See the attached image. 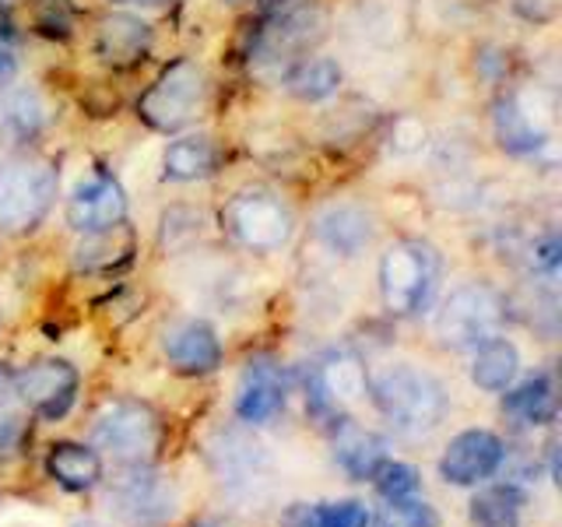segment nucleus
I'll return each mask as SVG.
<instances>
[{
    "instance_id": "18",
    "label": "nucleus",
    "mask_w": 562,
    "mask_h": 527,
    "mask_svg": "<svg viewBox=\"0 0 562 527\" xmlns=\"http://www.w3.org/2000/svg\"><path fill=\"white\" fill-rule=\"evenodd\" d=\"M137 254V233L134 225L120 222L113 228H102V233H88L81 236L78 250H75V268L81 274H120Z\"/></svg>"
},
{
    "instance_id": "3",
    "label": "nucleus",
    "mask_w": 562,
    "mask_h": 527,
    "mask_svg": "<svg viewBox=\"0 0 562 527\" xmlns=\"http://www.w3.org/2000/svg\"><path fill=\"white\" fill-rule=\"evenodd\" d=\"M60 169L43 155H11L0 166V233L29 236L35 233L57 204Z\"/></svg>"
},
{
    "instance_id": "10",
    "label": "nucleus",
    "mask_w": 562,
    "mask_h": 527,
    "mask_svg": "<svg viewBox=\"0 0 562 527\" xmlns=\"http://www.w3.org/2000/svg\"><path fill=\"white\" fill-rule=\"evenodd\" d=\"M81 373L67 359H35L32 366L14 373V397H22L29 408L46 418L60 422L78 401Z\"/></svg>"
},
{
    "instance_id": "20",
    "label": "nucleus",
    "mask_w": 562,
    "mask_h": 527,
    "mask_svg": "<svg viewBox=\"0 0 562 527\" xmlns=\"http://www.w3.org/2000/svg\"><path fill=\"white\" fill-rule=\"evenodd\" d=\"M492 134H496L506 155L517 158H531L549 145V134L531 120V113L524 110V102L514 92L499 96L496 105H492Z\"/></svg>"
},
{
    "instance_id": "24",
    "label": "nucleus",
    "mask_w": 562,
    "mask_h": 527,
    "mask_svg": "<svg viewBox=\"0 0 562 527\" xmlns=\"http://www.w3.org/2000/svg\"><path fill=\"white\" fill-rule=\"evenodd\" d=\"M503 412L517 422V426H549L559 412V397H555V383L549 373H535L527 377L520 386L506 391L503 397Z\"/></svg>"
},
{
    "instance_id": "26",
    "label": "nucleus",
    "mask_w": 562,
    "mask_h": 527,
    "mask_svg": "<svg viewBox=\"0 0 562 527\" xmlns=\"http://www.w3.org/2000/svg\"><path fill=\"white\" fill-rule=\"evenodd\" d=\"M285 527H369L373 517L359 500H341V503H299L292 506L285 520Z\"/></svg>"
},
{
    "instance_id": "17",
    "label": "nucleus",
    "mask_w": 562,
    "mask_h": 527,
    "mask_svg": "<svg viewBox=\"0 0 562 527\" xmlns=\"http://www.w3.org/2000/svg\"><path fill=\"white\" fill-rule=\"evenodd\" d=\"M49 123L46 102L35 88H8L0 96V148H8L14 155L29 152L32 141H40Z\"/></svg>"
},
{
    "instance_id": "37",
    "label": "nucleus",
    "mask_w": 562,
    "mask_h": 527,
    "mask_svg": "<svg viewBox=\"0 0 562 527\" xmlns=\"http://www.w3.org/2000/svg\"><path fill=\"white\" fill-rule=\"evenodd\" d=\"M190 527H222V524H215V520H198V524H190Z\"/></svg>"
},
{
    "instance_id": "25",
    "label": "nucleus",
    "mask_w": 562,
    "mask_h": 527,
    "mask_svg": "<svg viewBox=\"0 0 562 527\" xmlns=\"http://www.w3.org/2000/svg\"><path fill=\"white\" fill-rule=\"evenodd\" d=\"M517 369H520V351H517L514 341L503 338V334H496V338H488V341H482L479 348H474L471 380L488 394L509 391Z\"/></svg>"
},
{
    "instance_id": "7",
    "label": "nucleus",
    "mask_w": 562,
    "mask_h": 527,
    "mask_svg": "<svg viewBox=\"0 0 562 527\" xmlns=\"http://www.w3.org/2000/svg\"><path fill=\"white\" fill-rule=\"evenodd\" d=\"M92 439L99 450L113 457V461L127 468H140V464H151L158 450H162L166 429L151 404L123 397V401H110L95 415Z\"/></svg>"
},
{
    "instance_id": "35",
    "label": "nucleus",
    "mask_w": 562,
    "mask_h": 527,
    "mask_svg": "<svg viewBox=\"0 0 562 527\" xmlns=\"http://www.w3.org/2000/svg\"><path fill=\"white\" fill-rule=\"evenodd\" d=\"M22 0H0V11H11V8H18Z\"/></svg>"
},
{
    "instance_id": "11",
    "label": "nucleus",
    "mask_w": 562,
    "mask_h": 527,
    "mask_svg": "<svg viewBox=\"0 0 562 527\" xmlns=\"http://www.w3.org/2000/svg\"><path fill=\"white\" fill-rule=\"evenodd\" d=\"M64 218L78 236L113 228L120 222H127V190H123V183L113 172H105V169L88 172L75 183V190L67 193Z\"/></svg>"
},
{
    "instance_id": "8",
    "label": "nucleus",
    "mask_w": 562,
    "mask_h": 527,
    "mask_svg": "<svg viewBox=\"0 0 562 527\" xmlns=\"http://www.w3.org/2000/svg\"><path fill=\"white\" fill-rule=\"evenodd\" d=\"M506 321L503 295L488 281H464L436 310V338L443 348L468 351L496 338Z\"/></svg>"
},
{
    "instance_id": "12",
    "label": "nucleus",
    "mask_w": 562,
    "mask_h": 527,
    "mask_svg": "<svg viewBox=\"0 0 562 527\" xmlns=\"http://www.w3.org/2000/svg\"><path fill=\"white\" fill-rule=\"evenodd\" d=\"M155 25L137 11H110L95 22L92 53L105 70H134L151 57Z\"/></svg>"
},
{
    "instance_id": "32",
    "label": "nucleus",
    "mask_w": 562,
    "mask_h": 527,
    "mask_svg": "<svg viewBox=\"0 0 562 527\" xmlns=\"http://www.w3.org/2000/svg\"><path fill=\"white\" fill-rule=\"evenodd\" d=\"M559 236L555 233H549L544 239H538L535 243V254H531V264H535V271H541V274H555V268H559Z\"/></svg>"
},
{
    "instance_id": "29",
    "label": "nucleus",
    "mask_w": 562,
    "mask_h": 527,
    "mask_svg": "<svg viewBox=\"0 0 562 527\" xmlns=\"http://www.w3.org/2000/svg\"><path fill=\"white\" fill-rule=\"evenodd\" d=\"M373 482H376V492L386 500V503H394V500H408L418 492L422 479H418V471L412 464H401V461H383L373 474Z\"/></svg>"
},
{
    "instance_id": "1",
    "label": "nucleus",
    "mask_w": 562,
    "mask_h": 527,
    "mask_svg": "<svg viewBox=\"0 0 562 527\" xmlns=\"http://www.w3.org/2000/svg\"><path fill=\"white\" fill-rule=\"evenodd\" d=\"M366 391L373 397L376 412L408 439L429 436L447 418L450 401L443 383L418 366L408 362L386 366L373 380H366Z\"/></svg>"
},
{
    "instance_id": "9",
    "label": "nucleus",
    "mask_w": 562,
    "mask_h": 527,
    "mask_svg": "<svg viewBox=\"0 0 562 527\" xmlns=\"http://www.w3.org/2000/svg\"><path fill=\"white\" fill-rule=\"evenodd\" d=\"M110 503L116 506V514L123 524L131 527H162L176 517L180 506V492H176L172 479L151 471L148 464H140L127 471L123 479L110 489Z\"/></svg>"
},
{
    "instance_id": "4",
    "label": "nucleus",
    "mask_w": 562,
    "mask_h": 527,
    "mask_svg": "<svg viewBox=\"0 0 562 527\" xmlns=\"http://www.w3.org/2000/svg\"><path fill=\"white\" fill-rule=\"evenodd\" d=\"M380 299L391 316H418L429 310L443 278V257L426 239H397L380 257Z\"/></svg>"
},
{
    "instance_id": "13",
    "label": "nucleus",
    "mask_w": 562,
    "mask_h": 527,
    "mask_svg": "<svg viewBox=\"0 0 562 527\" xmlns=\"http://www.w3.org/2000/svg\"><path fill=\"white\" fill-rule=\"evenodd\" d=\"M313 236L334 257L351 260L373 246L376 218H373V211L359 201H334L313 218Z\"/></svg>"
},
{
    "instance_id": "14",
    "label": "nucleus",
    "mask_w": 562,
    "mask_h": 527,
    "mask_svg": "<svg viewBox=\"0 0 562 527\" xmlns=\"http://www.w3.org/2000/svg\"><path fill=\"white\" fill-rule=\"evenodd\" d=\"M506 447L496 433L488 429H468L450 439V447L439 457V474L450 485H479L499 471Z\"/></svg>"
},
{
    "instance_id": "16",
    "label": "nucleus",
    "mask_w": 562,
    "mask_h": 527,
    "mask_svg": "<svg viewBox=\"0 0 562 527\" xmlns=\"http://www.w3.org/2000/svg\"><path fill=\"white\" fill-rule=\"evenodd\" d=\"M285 377H281V366L268 356H254L243 366V377L236 386V415L243 422H254L263 426L274 415L285 412Z\"/></svg>"
},
{
    "instance_id": "30",
    "label": "nucleus",
    "mask_w": 562,
    "mask_h": 527,
    "mask_svg": "<svg viewBox=\"0 0 562 527\" xmlns=\"http://www.w3.org/2000/svg\"><path fill=\"white\" fill-rule=\"evenodd\" d=\"M369 527H439V517L429 503L408 496V500H394L376 517V524H369Z\"/></svg>"
},
{
    "instance_id": "31",
    "label": "nucleus",
    "mask_w": 562,
    "mask_h": 527,
    "mask_svg": "<svg viewBox=\"0 0 562 527\" xmlns=\"http://www.w3.org/2000/svg\"><path fill=\"white\" fill-rule=\"evenodd\" d=\"M22 439H25V422L11 412H0V461H8L22 447Z\"/></svg>"
},
{
    "instance_id": "38",
    "label": "nucleus",
    "mask_w": 562,
    "mask_h": 527,
    "mask_svg": "<svg viewBox=\"0 0 562 527\" xmlns=\"http://www.w3.org/2000/svg\"><path fill=\"white\" fill-rule=\"evenodd\" d=\"M75 527H105V524H99V520H81V524H75Z\"/></svg>"
},
{
    "instance_id": "28",
    "label": "nucleus",
    "mask_w": 562,
    "mask_h": 527,
    "mask_svg": "<svg viewBox=\"0 0 562 527\" xmlns=\"http://www.w3.org/2000/svg\"><path fill=\"white\" fill-rule=\"evenodd\" d=\"M32 25L46 40H70L75 35V11H70L67 0H35L32 11Z\"/></svg>"
},
{
    "instance_id": "2",
    "label": "nucleus",
    "mask_w": 562,
    "mask_h": 527,
    "mask_svg": "<svg viewBox=\"0 0 562 527\" xmlns=\"http://www.w3.org/2000/svg\"><path fill=\"white\" fill-rule=\"evenodd\" d=\"M207 75L198 60L176 57L169 60L158 78L137 96L134 113L155 134H183L190 123H198L207 110Z\"/></svg>"
},
{
    "instance_id": "6",
    "label": "nucleus",
    "mask_w": 562,
    "mask_h": 527,
    "mask_svg": "<svg viewBox=\"0 0 562 527\" xmlns=\"http://www.w3.org/2000/svg\"><path fill=\"white\" fill-rule=\"evenodd\" d=\"M324 29H327V14L316 4H310V0L274 8V14L263 18L260 29L254 32L250 64L260 70L285 75L295 60L310 57V53L321 46Z\"/></svg>"
},
{
    "instance_id": "36",
    "label": "nucleus",
    "mask_w": 562,
    "mask_h": 527,
    "mask_svg": "<svg viewBox=\"0 0 562 527\" xmlns=\"http://www.w3.org/2000/svg\"><path fill=\"white\" fill-rule=\"evenodd\" d=\"M225 4H236V8H243V4H260V0H225Z\"/></svg>"
},
{
    "instance_id": "33",
    "label": "nucleus",
    "mask_w": 562,
    "mask_h": 527,
    "mask_svg": "<svg viewBox=\"0 0 562 527\" xmlns=\"http://www.w3.org/2000/svg\"><path fill=\"white\" fill-rule=\"evenodd\" d=\"M11 401H14V369L8 362H0V412H8Z\"/></svg>"
},
{
    "instance_id": "15",
    "label": "nucleus",
    "mask_w": 562,
    "mask_h": 527,
    "mask_svg": "<svg viewBox=\"0 0 562 527\" xmlns=\"http://www.w3.org/2000/svg\"><path fill=\"white\" fill-rule=\"evenodd\" d=\"M162 351L169 366L183 377H207L222 366V341L204 321H176L162 330Z\"/></svg>"
},
{
    "instance_id": "34",
    "label": "nucleus",
    "mask_w": 562,
    "mask_h": 527,
    "mask_svg": "<svg viewBox=\"0 0 562 527\" xmlns=\"http://www.w3.org/2000/svg\"><path fill=\"white\" fill-rule=\"evenodd\" d=\"M110 4H120V8H145V11H151V8H166V4H172V0H110Z\"/></svg>"
},
{
    "instance_id": "27",
    "label": "nucleus",
    "mask_w": 562,
    "mask_h": 527,
    "mask_svg": "<svg viewBox=\"0 0 562 527\" xmlns=\"http://www.w3.org/2000/svg\"><path fill=\"white\" fill-rule=\"evenodd\" d=\"M520 492L514 485H492L471 500V527H520Z\"/></svg>"
},
{
    "instance_id": "23",
    "label": "nucleus",
    "mask_w": 562,
    "mask_h": 527,
    "mask_svg": "<svg viewBox=\"0 0 562 527\" xmlns=\"http://www.w3.org/2000/svg\"><path fill=\"white\" fill-rule=\"evenodd\" d=\"M46 471L49 479L64 485L67 492H85L99 485L102 479V457L85 447V444H70V439H64V444H53L49 453H46Z\"/></svg>"
},
{
    "instance_id": "22",
    "label": "nucleus",
    "mask_w": 562,
    "mask_h": 527,
    "mask_svg": "<svg viewBox=\"0 0 562 527\" xmlns=\"http://www.w3.org/2000/svg\"><path fill=\"white\" fill-rule=\"evenodd\" d=\"M334 457L351 479H373L376 468L386 461V439L341 418L334 422Z\"/></svg>"
},
{
    "instance_id": "21",
    "label": "nucleus",
    "mask_w": 562,
    "mask_h": 527,
    "mask_svg": "<svg viewBox=\"0 0 562 527\" xmlns=\"http://www.w3.org/2000/svg\"><path fill=\"white\" fill-rule=\"evenodd\" d=\"M345 70L334 57H324V53H310V57L295 60L285 75H281V85L285 92L299 102H327L341 92Z\"/></svg>"
},
{
    "instance_id": "19",
    "label": "nucleus",
    "mask_w": 562,
    "mask_h": 527,
    "mask_svg": "<svg viewBox=\"0 0 562 527\" xmlns=\"http://www.w3.org/2000/svg\"><path fill=\"white\" fill-rule=\"evenodd\" d=\"M222 152L207 134H180L162 152V180L169 183H201L218 172Z\"/></svg>"
},
{
    "instance_id": "5",
    "label": "nucleus",
    "mask_w": 562,
    "mask_h": 527,
    "mask_svg": "<svg viewBox=\"0 0 562 527\" xmlns=\"http://www.w3.org/2000/svg\"><path fill=\"white\" fill-rule=\"evenodd\" d=\"M225 236L250 254H278L295 236V211L271 187H239L218 215Z\"/></svg>"
}]
</instances>
